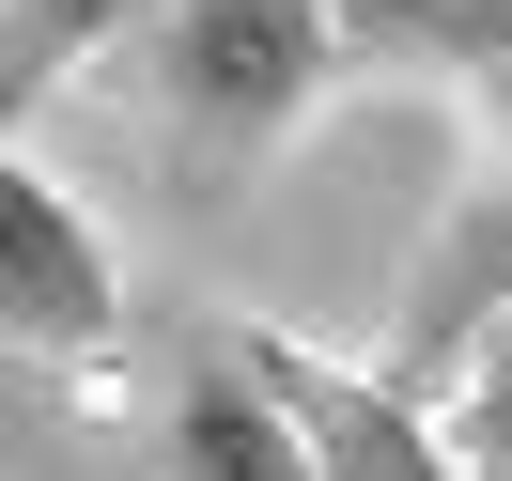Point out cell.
<instances>
[{
    "label": "cell",
    "mask_w": 512,
    "mask_h": 481,
    "mask_svg": "<svg viewBox=\"0 0 512 481\" xmlns=\"http://www.w3.org/2000/svg\"><path fill=\"white\" fill-rule=\"evenodd\" d=\"M125 63H140V109L171 125V171L202 202L249 187L311 125V94L342 78L326 63V0H140Z\"/></svg>",
    "instance_id": "1"
},
{
    "label": "cell",
    "mask_w": 512,
    "mask_h": 481,
    "mask_svg": "<svg viewBox=\"0 0 512 481\" xmlns=\"http://www.w3.org/2000/svg\"><path fill=\"white\" fill-rule=\"evenodd\" d=\"M109 326H125V264H109L94 202L47 187L0 140V342L16 357H109Z\"/></svg>",
    "instance_id": "2"
},
{
    "label": "cell",
    "mask_w": 512,
    "mask_h": 481,
    "mask_svg": "<svg viewBox=\"0 0 512 481\" xmlns=\"http://www.w3.org/2000/svg\"><path fill=\"white\" fill-rule=\"evenodd\" d=\"M233 357L264 373V404L295 419V466L311 481H466L435 435V404H404L388 373H357V357H311L295 326H233Z\"/></svg>",
    "instance_id": "3"
},
{
    "label": "cell",
    "mask_w": 512,
    "mask_h": 481,
    "mask_svg": "<svg viewBox=\"0 0 512 481\" xmlns=\"http://www.w3.org/2000/svg\"><path fill=\"white\" fill-rule=\"evenodd\" d=\"M497 311H512V187H466L435 233H419L404 311H388V357H373V373L404 388V404H435L450 357H466V326H497Z\"/></svg>",
    "instance_id": "4"
},
{
    "label": "cell",
    "mask_w": 512,
    "mask_h": 481,
    "mask_svg": "<svg viewBox=\"0 0 512 481\" xmlns=\"http://www.w3.org/2000/svg\"><path fill=\"white\" fill-rule=\"evenodd\" d=\"M156 481H311V466H295V419L264 404V373L233 357V326L187 357V388H171V419H156Z\"/></svg>",
    "instance_id": "5"
},
{
    "label": "cell",
    "mask_w": 512,
    "mask_h": 481,
    "mask_svg": "<svg viewBox=\"0 0 512 481\" xmlns=\"http://www.w3.org/2000/svg\"><path fill=\"white\" fill-rule=\"evenodd\" d=\"M326 63L481 78V63H512V0H326Z\"/></svg>",
    "instance_id": "6"
},
{
    "label": "cell",
    "mask_w": 512,
    "mask_h": 481,
    "mask_svg": "<svg viewBox=\"0 0 512 481\" xmlns=\"http://www.w3.org/2000/svg\"><path fill=\"white\" fill-rule=\"evenodd\" d=\"M140 32V0H0V140L32 125V94H63L94 47Z\"/></svg>",
    "instance_id": "7"
},
{
    "label": "cell",
    "mask_w": 512,
    "mask_h": 481,
    "mask_svg": "<svg viewBox=\"0 0 512 481\" xmlns=\"http://www.w3.org/2000/svg\"><path fill=\"white\" fill-rule=\"evenodd\" d=\"M435 435H450L466 481H512V311L466 326V357H450V388H435Z\"/></svg>",
    "instance_id": "8"
},
{
    "label": "cell",
    "mask_w": 512,
    "mask_h": 481,
    "mask_svg": "<svg viewBox=\"0 0 512 481\" xmlns=\"http://www.w3.org/2000/svg\"><path fill=\"white\" fill-rule=\"evenodd\" d=\"M466 109H481V187H512V63H481Z\"/></svg>",
    "instance_id": "9"
}]
</instances>
